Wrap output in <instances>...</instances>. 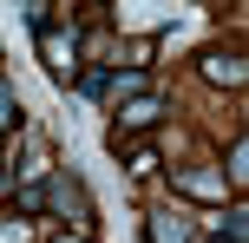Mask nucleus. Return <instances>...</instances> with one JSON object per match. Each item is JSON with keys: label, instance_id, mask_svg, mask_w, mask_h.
I'll return each instance as SVG.
<instances>
[{"label": "nucleus", "instance_id": "1a4fd4ad", "mask_svg": "<svg viewBox=\"0 0 249 243\" xmlns=\"http://www.w3.org/2000/svg\"><path fill=\"white\" fill-rule=\"evenodd\" d=\"M79 92H86V99H105V92H112V79H105V73H86V79H79Z\"/></svg>", "mask_w": 249, "mask_h": 243}, {"label": "nucleus", "instance_id": "f257e3e1", "mask_svg": "<svg viewBox=\"0 0 249 243\" xmlns=\"http://www.w3.org/2000/svg\"><path fill=\"white\" fill-rule=\"evenodd\" d=\"M26 20H33V33H39V59H46V73H53V79H72V73H79V39L59 33V26L46 20V7H26Z\"/></svg>", "mask_w": 249, "mask_h": 243}, {"label": "nucleus", "instance_id": "0eeeda50", "mask_svg": "<svg viewBox=\"0 0 249 243\" xmlns=\"http://www.w3.org/2000/svg\"><path fill=\"white\" fill-rule=\"evenodd\" d=\"M243 158H249V138H236V145H230V158H223V165H230V184H243V171H249Z\"/></svg>", "mask_w": 249, "mask_h": 243}, {"label": "nucleus", "instance_id": "f03ea898", "mask_svg": "<svg viewBox=\"0 0 249 243\" xmlns=\"http://www.w3.org/2000/svg\"><path fill=\"white\" fill-rule=\"evenodd\" d=\"M39 197H46V204L59 210V217H72L79 230H86V224H92V197H86V184H79L72 171H53V178L39 184Z\"/></svg>", "mask_w": 249, "mask_h": 243}, {"label": "nucleus", "instance_id": "9b49d317", "mask_svg": "<svg viewBox=\"0 0 249 243\" xmlns=\"http://www.w3.org/2000/svg\"><path fill=\"white\" fill-rule=\"evenodd\" d=\"M131 171H138V178H151V171H158V151H151V145H144V151H131Z\"/></svg>", "mask_w": 249, "mask_h": 243}, {"label": "nucleus", "instance_id": "39448f33", "mask_svg": "<svg viewBox=\"0 0 249 243\" xmlns=\"http://www.w3.org/2000/svg\"><path fill=\"white\" fill-rule=\"evenodd\" d=\"M144 243H190V230H184L177 210H151L144 217Z\"/></svg>", "mask_w": 249, "mask_h": 243}, {"label": "nucleus", "instance_id": "7ed1b4c3", "mask_svg": "<svg viewBox=\"0 0 249 243\" xmlns=\"http://www.w3.org/2000/svg\"><path fill=\"white\" fill-rule=\"evenodd\" d=\"M158 118H164V105L151 99V92H138V99H131V105H124V112H118V131H112V138L124 145V131H151V125H158Z\"/></svg>", "mask_w": 249, "mask_h": 243}, {"label": "nucleus", "instance_id": "f8f14e48", "mask_svg": "<svg viewBox=\"0 0 249 243\" xmlns=\"http://www.w3.org/2000/svg\"><path fill=\"white\" fill-rule=\"evenodd\" d=\"M0 243H26V217H7V224H0Z\"/></svg>", "mask_w": 249, "mask_h": 243}, {"label": "nucleus", "instance_id": "20e7f679", "mask_svg": "<svg viewBox=\"0 0 249 243\" xmlns=\"http://www.w3.org/2000/svg\"><path fill=\"white\" fill-rule=\"evenodd\" d=\"M197 73L210 79V86H243V59H236V53H203Z\"/></svg>", "mask_w": 249, "mask_h": 243}, {"label": "nucleus", "instance_id": "6e6552de", "mask_svg": "<svg viewBox=\"0 0 249 243\" xmlns=\"http://www.w3.org/2000/svg\"><path fill=\"white\" fill-rule=\"evenodd\" d=\"M177 184H184V191H203V197H216V178H210V171H184Z\"/></svg>", "mask_w": 249, "mask_h": 243}, {"label": "nucleus", "instance_id": "423d86ee", "mask_svg": "<svg viewBox=\"0 0 249 243\" xmlns=\"http://www.w3.org/2000/svg\"><path fill=\"white\" fill-rule=\"evenodd\" d=\"M13 125H20V105H13V86H7V79H0V138H7Z\"/></svg>", "mask_w": 249, "mask_h": 243}, {"label": "nucleus", "instance_id": "ddd939ff", "mask_svg": "<svg viewBox=\"0 0 249 243\" xmlns=\"http://www.w3.org/2000/svg\"><path fill=\"white\" fill-rule=\"evenodd\" d=\"M53 243H92V237H53Z\"/></svg>", "mask_w": 249, "mask_h": 243}, {"label": "nucleus", "instance_id": "9d476101", "mask_svg": "<svg viewBox=\"0 0 249 243\" xmlns=\"http://www.w3.org/2000/svg\"><path fill=\"white\" fill-rule=\"evenodd\" d=\"M243 230H249V217H243V210H223V237H230V243H243Z\"/></svg>", "mask_w": 249, "mask_h": 243}]
</instances>
